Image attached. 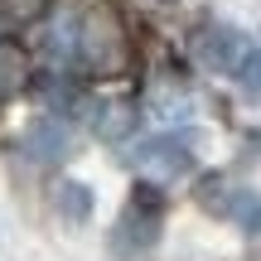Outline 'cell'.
<instances>
[{"label": "cell", "instance_id": "obj_1", "mask_svg": "<svg viewBox=\"0 0 261 261\" xmlns=\"http://www.w3.org/2000/svg\"><path fill=\"white\" fill-rule=\"evenodd\" d=\"M130 68V39L112 5H77L73 77H121Z\"/></svg>", "mask_w": 261, "mask_h": 261}, {"label": "cell", "instance_id": "obj_7", "mask_svg": "<svg viewBox=\"0 0 261 261\" xmlns=\"http://www.w3.org/2000/svg\"><path fill=\"white\" fill-rule=\"evenodd\" d=\"M145 112L155 116V121H165V126H179V121L189 116V92H184V83H174V77H155L150 92H145Z\"/></svg>", "mask_w": 261, "mask_h": 261}, {"label": "cell", "instance_id": "obj_12", "mask_svg": "<svg viewBox=\"0 0 261 261\" xmlns=\"http://www.w3.org/2000/svg\"><path fill=\"white\" fill-rule=\"evenodd\" d=\"M0 5H5V15L15 19V24H34V19L48 10V0H0Z\"/></svg>", "mask_w": 261, "mask_h": 261}, {"label": "cell", "instance_id": "obj_8", "mask_svg": "<svg viewBox=\"0 0 261 261\" xmlns=\"http://www.w3.org/2000/svg\"><path fill=\"white\" fill-rule=\"evenodd\" d=\"M136 126H140L136 102H92V130L102 140L121 145V140H130V130H136Z\"/></svg>", "mask_w": 261, "mask_h": 261}, {"label": "cell", "instance_id": "obj_2", "mask_svg": "<svg viewBox=\"0 0 261 261\" xmlns=\"http://www.w3.org/2000/svg\"><path fill=\"white\" fill-rule=\"evenodd\" d=\"M198 150H203V130H194V126H169V130H160V136L140 140L126 160L150 179V184H169V179H179L184 169H194Z\"/></svg>", "mask_w": 261, "mask_h": 261}, {"label": "cell", "instance_id": "obj_5", "mask_svg": "<svg viewBox=\"0 0 261 261\" xmlns=\"http://www.w3.org/2000/svg\"><path fill=\"white\" fill-rule=\"evenodd\" d=\"M247 54H252V39H247L242 29H232V24H208L203 34H198V58H203L213 73L232 77Z\"/></svg>", "mask_w": 261, "mask_h": 261}, {"label": "cell", "instance_id": "obj_9", "mask_svg": "<svg viewBox=\"0 0 261 261\" xmlns=\"http://www.w3.org/2000/svg\"><path fill=\"white\" fill-rule=\"evenodd\" d=\"M54 208L68 223H87L92 218V189L77 184V179H63V184H54Z\"/></svg>", "mask_w": 261, "mask_h": 261}, {"label": "cell", "instance_id": "obj_6", "mask_svg": "<svg viewBox=\"0 0 261 261\" xmlns=\"http://www.w3.org/2000/svg\"><path fill=\"white\" fill-rule=\"evenodd\" d=\"M19 145H24V155L34 165H58V160L73 155V130L58 121V116H39V121H29Z\"/></svg>", "mask_w": 261, "mask_h": 261}, {"label": "cell", "instance_id": "obj_3", "mask_svg": "<svg viewBox=\"0 0 261 261\" xmlns=\"http://www.w3.org/2000/svg\"><path fill=\"white\" fill-rule=\"evenodd\" d=\"M160 227H165V208H160V194H145V184H140V189H136V198L121 208L116 227L107 232V247H112V256L136 261V256L155 252Z\"/></svg>", "mask_w": 261, "mask_h": 261}, {"label": "cell", "instance_id": "obj_4", "mask_svg": "<svg viewBox=\"0 0 261 261\" xmlns=\"http://www.w3.org/2000/svg\"><path fill=\"white\" fill-rule=\"evenodd\" d=\"M194 198L213 218H227V223H237L247 237H261V194L256 189H242V184H232V179H223V174H203L198 189H194Z\"/></svg>", "mask_w": 261, "mask_h": 261}, {"label": "cell", "instance_id": "obj_11", "mask_svg": "<svg viewBox=\"0 0 261 261\" xmlns=\"http://www.w3.org/2000/svg\"><path fill=\"white\" fill-rule=\"evenodd\" d=\"M19 83H24V58H19V48L0 44V97L15 92Z\"/></svg>", "mask_w": 261, "mask_h": 261}, {"label": "cell", "instance_id": "obj_10", "mask_svg": "<svg viewBox=\"0 0 261 261\" xmlns=\"http://www.w3.org/2000/svg\"><path fill=\"white\" fill-rule=\"evenodd\" d=\"M232 77H237V87H242L252 102H261V44H252V54L242 58V68H237Z\"/></svg>", "mask_w": 261, "mask_h": 261}]
</instances>
